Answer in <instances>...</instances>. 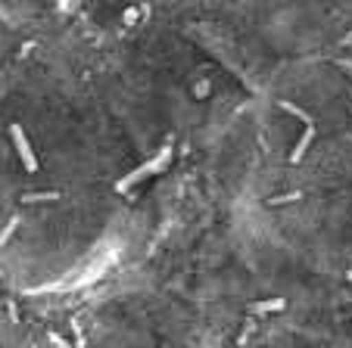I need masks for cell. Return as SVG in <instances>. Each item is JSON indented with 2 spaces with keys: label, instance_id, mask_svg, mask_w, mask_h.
I'll return each instance as SVG.
<instances>
[{
  "label": "cell",
  "instance_id": "obj_1",
  "mask_svg": "<svg viewBox=\"0 0 352 348\" xmlns=\"http://www.w3.org/2000/svg\"><path fill=\"white\" fill-rule=\"evenodd\" d=\"M221 348H278L272 342H234V345H221Z\"/></svg>",
  "mask_w": 352,
  "mask_h": 348
}]
</instances>
